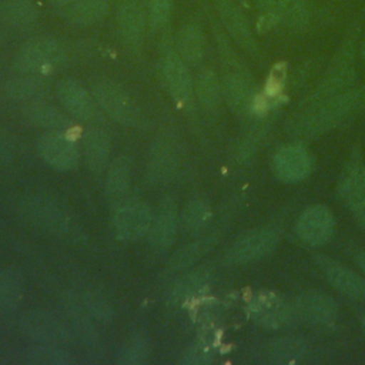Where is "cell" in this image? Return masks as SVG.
I'll return each mask as SVG.
<instances>
[{"instance_id": "1", "label": "cell", "mask_w": 365, "mask_h": 365, "mask_svg": "<svg viewBox=\"0 0 365 365\" xmlns=\"http://www.w3.org/2000/svg\"><path fill=\"white\" fill-rule=\"evenodd\" d=\"M66 58V50L56 38L37 37L26 41L19 48L14 66L23 74L46 76L60 70Z\"/></svg>"}, {"instance_id": "2", "label": "cell", "mask_w": 365, "mask_h": 365, "mask_svg": "<svg viewBox=\"0 0 365 365\" xmlns=\"http://www.w3.org/2000/svg\"><path fill=\"white\" fill-rule=\"evenodd\" d=\"M94 98L100 108L115 121L124 125H137L140 123V113L131 101L127 91L114 81L104 80L94 86Z\"/></svg>"}, {"instance_id": "3", "label": "cell", "mask_w": 365, "mask_h": 365, "mask_svg": "<svg viewBox=\"0 0 365 365\" xmlns=\"http://www.w3.org/2000/svg\"><path fill=\"white\" fill-rule=\"evenodd\" d=\"M56 94L64 110L74 118L84 123H96L101 118V108L96 98L76 80H60L56 86Z\"/></svg>"}, {"instance_id": "4", "label": "cell", "mask_w": 365, "mask_h": 365, "mask_svg": "<svg viewBox=\"0 0 365 365\" xmlns=\"http://www.w3.org/2000/svg\"><path fill=\"white\" fill-rule=\"evenodd\" d=\"M29 218L43 230H47L60 237H67L74 232V224L70 215L46 197H33L26 204Z\"/></svg>"}, {"instance_id": "5", "label": "cell", "mask_w": 365, "mask_h": 365, "mask_svg": "<svg viewBox=\"0 0 365 365\" xmlns=\"http://www.w3.org/2000/svg\"><path fill=\"white\" fill-rule=\"evenodd\" d=\"M153 215L147 204L130 201L121 204L114 214V230L123 241H137L148 234Z\"/></svg>"}, {"instance_id": "6", "label": "cell", "mask_w": 365, "mask_h": 365, "mask_svg": "<svg viewBox=\"0 0 365 365\" xmlns=\"http://www.w3.org/2000/svg\"><path fill=\"white\" fill-rule=\"evenodd\" d=\"M38 153L41 158L58 171H68L77 167L80 151L74 141L61 133H46L38 141Z\"/></svg>"}, {"instance_id": "7", "label": "cell", "mask_w": 365, "mask_h": 365, "mask_svg": "<svg viewBox=\"0 0 365 365\" xmlns=\"http://www.w3.org/2000/svg\"><path fill=\"white\" fill-rule=\"evenodd\" d=\"M160 70L164 84L171 97L178 103H185L192 93V81L181 56L170 50L160 60Z\"/></svg>"}, {"instance_id": "8", "label": "cell", "mask_w": 365, "mask_h": 365, "mask_svg": "<svg viewBox=\"0 0 365 365\" xmlns=\"http://www.w3.org/2000/svg\"><path fill=\"white\" fill-rule=\"evenodd\" d=\"M298 235L311 245L327 242L334 232V215L324 205L305 210L297 222Z\"/></svg>"}, {"instance_id": "9", "label": "cell", "mask_w": 365, "mask_h": 365, "mask_svg": "<svg viewBox=\"0 0 365 365\" xmlns=\"http://www.w3.org/2000/svg\"><path fill=\"white\" fill-rule=\"evenodd\" d=\"M278 242L277 232L257 230L240 238L228 251V259L235 264L248 262L268 254Z\"/></svg>"}, {"instance_id": "10", "label": "cell", "mask_w": 365, "mask_h": 365, "mask_svg": "<svg viewBox=\"0 0 365 365\" xmlns=\"http://www.w3.org/2000/svg\"><path fill=\"white\" fill-rule=\"evenodd\" d=\"M117 27L123 43L133 50L141 47L144 41L145 16L137 1H123L117 11Z\"/></svg>"}, {"instance_id": "11", "label": "cell", "mask_w": 365, "mask_h": 365, "mask_svg": "<svg viewBox=\"0 0 365 365\" xmlns=\"http://www.w3.org/2000/svg\"><path fill=\"white\" fill-rule=\"evenodd\" d=\"M178 210L171 198L161 201L148 231L150 242L155 248H168L177 235Z\"/></svg>"}, {"instance_id": "12", "label": "cell", "mask_w": 365, "mask_h": 365, "mask_svg": "<svg viewBox=\"0 0 365 365\" xmlns=\"http://www.w3.org/2000/svg\"><path fill=\"white\" fill-rule=\"evenodd\" d=\"M178 168V157L174 148L165 141H157L150 153L147 177L151 184L164 185L173 180Z\"/></svg>"}, {"instance_id": "13", "label": "cell", "mask_w": 365, "mask_h": 365, "mask_svg": "<svg viewBox=\"0 0 365 365\" xmlns=\"http://www.w3.org/2000/svg\"><path fill=\"white\" fill-rule=\"evenodd\" d=\"M318 264L325 272L328 281L336 289L351 298L365 299V281L359 275L354 274L346 267L339 265L336 261L327 257H319Z\"/></svg>"}, {"instance_id": "14", "label": "cell", "mask_w": 365, "mask_h": 365, "mask_svg": "<svg viewBox=\"0 0 365 365\" xmlns=\"http://www.w3.org/2000/svg\"><path fill=\"white\" fill-rule=\"evenodd\" d=\"M275 171L281 180L294 182L305 178L311 171V157L301 147L282 148L274 160Z\"/></svg>"}, {"instance_id": "15", "label": "cell", "mask_w": 365, "mask_h": 365, "mask_svg": "<svg viewBox=\"0 0 365 365\" xmlns=\"http://www.w3.org/2000/svg\"><path fill=\"white\" fill-rule=\"evenodd\" d=\"M261 9L277 21L301 27L309 20V9L304 0H258Z\"/></svg>"}, {"instance_id": "16", "label": "cell", "mask_w": 365, "mask_h": 365, "mask_svg": "<svg viewBox=\"0 0 365 365\" xmlns=\"http://www.w3.org/2000/svg\"><path fill=\"white\" fill-rule=\"evenodd\" d=\"M218 13L225 29L235 38V41L245 50L254 51L255 41L248 21L241 10L231 0H218Z\"/></svg>"}, {"instance_id": "17", "label": "cell", "mask_w": 365, "mask_h": 365, "mask_svg": "<svg viewBox=\"0 0 365 365\" xmlns=\"http://www.w3.org/2000/svg\"><path fill=\"white\" fill-rule=\"evenodd\" d=\"M24 114L31 124L53 133L68 134L74 127L73 121L63 111L41 101L31 103L26 108Z\"/></svg>"}, {"instance_id": "18", "label": "cell", "mask_w": 365, "mask_h": 365, "mask_svg": "<svg viewBox=\"0 0 365 365\" xmlns=\"http://www.w3.org/2000/svg\"><path fill=\"white\" fill-rule=\"evenodd\" d=\"M252 317L257 322L268 328H277L288 321V307L274 294H261L251 307Z\"/></svg>"}, {"instance_id": "19", "label": "cell", "mask_w": 365, "mask_h": 365, "mask_svg": "<svg viewBox=\"0 0 365 365\" xmlns=\"http://www.w3.org/2000/svg\"><path fill=\"white\" fill-rule=\"evenodd\" d=\"M110 137L101 128H90L84 135V157L91 173L100 174L108 163Z\"/></svg>"}, {"instance_id": "20", "label": "cell", "mask_w": 365, "mask_h": 365, "mask_svg": "<svg viewBox=\"0 0 365 365\" xmlns=\"http://www.w3.org/2000/svg\"><path fill=\"white\" fill-rule=\"evenodd\" d=\"M342 198L358 220H365V171L352 167L342 182Z\"/></svg>"}, {"instance_id": "21", "label": "cell", "mask_w": 365, "mask_h": 365, "mask_svg": "<svg viewBox=\"0 0 365 365\" xmlns=\"http://www.w3.org/2000/svg\"><path fill=\"white\" fill-rule=\"evenodd\" d=\"M299 314L311 322H329L336 315V304L324 294H305L298 299Z\"/></svg>"}, {"instance_id": "22", "label": "cell", "mask_w": 365, "mask_h": 365, "mask_svg": "<svg viewBox=\"0 0 365 365\" xmlns=\"http://www.w3.org/2000/svg\"><path fill=\"white\" fill-rule=\"evenodd\" d=\"M23 328L27 334L38 339H46L53 342L66 339V334H67L57 319H54L53 317L44 312L27 314L23 318Z\"/></svg>"}, {"instance_id": "23", "label": "cell", "mask_w": 365, "mask_h": 365, "mask_svg": "<svg viewBox=\"0 0 365 365\" xmlns=\"http://www.w3.org/2000/svg\"><path fill=\"white\" fill-rule=\"evenodd\" d=\"M0 19L14 29H27L37 21V9L31 0H4L0 6Z\"/></svg>"}, {"instance_id": "24", "label": "cell", "mask_w": 365, "mask_h": 365, "mask_svg": "<svg viewBox=\"0 0 365 365\" xmlns=\"http://www.w3.org/2000/svg\"><path fill=\"white\" fill-rule=\"evenodd\" d=\"M108 0H77L66 11V20L73 26H91L108 11Z\"/></svg>"}, {"instance_id": "25", "label": "cell", "mask_w": 365, "mask_h": 365, "mask_svg": "<svg viewBox=\"0 0 365 365\" xmlns=\"http://www.w3.org/2000/svg\"><path fill=\"white\" fill-rule=\"evenodd\" d=\"M131 164L130 160L124 155L117 157L110 165L106 177V194L107 198L113 202L120 201L130 185L131 177Z\"/></svg>"}, {"instance_id": "26", "label": "cell", "mask_w": 365, "mask_h": 365, "mask_svg": "<svg viewBox=\"0 0 365 365\" xmlns=\"http://www.w3.org/2000/svg\"><path fill=\"white\" fill-rule=\"evenodd\" d=\"M7 93L16 98L29 103L41 101L48 93V87L41 76L24 74L20 78H11L7 84Z\"/></svg>"}, {"instance_id": "27", "label": "cell", "mask_w": 365, "mask_h": 365, "mask_svg": "<svg viewBox=\"0 0 365 365\" xmlns=\"http://www.w3.org/2000/svg\"><path fill=\"white\" fill-rule=\"evenodd\" d=\"M204 36L195 24H185L177 36V50L185 63L195 64L204 56Z\"/></svg>"}, {"instance_id": "28", "label": "cell", "mask_w": 365, "mask_h": 365, "mask_svg": "<svg viewBox=\"0 0 365 365\" xmlns=\"http://www.w3.org/2000/svg\"><path fill=\"white\" fill-rule=\"evenodd\" d=\"M23 297V281L16 271L4 269L0 272V309H14Z\"/></svg>"}, {"instance_id": "29", "label": "cell", "mask_w": 365, "mask_h": 365, "mask_svg": "<svg viewBox=\"0 0 365 365\" xmlns=\"http://www.w3.org/2000/svg\"><path fill=\"white\" fill-rule=\"evenodd\" d=\"M224 90L228 103L235 108H242L250 103L251 87L247 78L238 73L228 74L224 80Z\"/></svg>"}, {"instance_id": "30", "label": "cell", "mask_w": 365, "mask_h": 365, "mask_svg": "<svg viewBox=\"0 0 365 365\" xmlns=\"http://www.w3.org/2000/svg\"><path fill=\"white\" fill-rule=\"evenodd\" d=\"M26 362L36 365H66L71 362L67 352L50 346H37L26 354Z\"/></svg>"}, {"instance_id": "31", "label": "cell", "mask_w": 365, "mask_h": 365, "mask_svg": "<svg viewBox=\"0 0 365 365\" xmlns=\"http://www.w3.org/2000/svg\"><path fill=\"white\" fill-rule=\"evenodd\" d=\"M207 250H208L207 240L190 242V244L181 247L177 252L173 254V257L170 258V265H171L174 269L187 268V267H190L191 264H194L198 258H201V255H202L204 252H207Z\"/></svg>"}, {"instance_id": "32", "label": "cell", "mask_w": 365, "mask_h": 365, "mask_svg": "<svg viewBox=\"0 0 365 365\" xmlns=\"http://www.w3.org/2000/svg\"><path fill=\"white\" fill-rule=\"evenodd\" d=\"M198 97L202 101L204 106L212 107L218 103L220 100V86L217 81L215 74L211 70H204L198 76Z\"/></svg>"}, {"instance_id": "33", "label": "cell", "mask_w": 365, "mask_h": 365, "mask_svg": "<svg viewBox=\"0 0 365 365\" xmlns=\"http://www.w3.org/2000/svg\"><path fill=\"white\" fill-rule=\"evenodd\" d=\"M304 355V345L297 339H284L272 346L271 356L275 362L289 364L298 361Z\"/></svg>"}, {"instance_id": "34", "label": "cell", "mask_w": 365, "mask_h": 365, "mask_svg": "<svg viewBox=\"0 0 365 365\" xmlns=\"http://www.w3.org/2000/svg\"><path fill=\"white\" fill-rule=\"evenodd\" d=\"M210 218V208L202 201H191L182 211L181 220L187 230H197L202 227Z\"/></svg>"}, {"instance_id": "35", "label": "cell", "mask_w": 365, "mask_h": 365, "mask_svg": "<svg viewBox=\"0 0 365 365\" xmlns=\"http://www.w3.org/2000/svg\"><path fill=\"white\" fill-rule=\"evenodd\" d=\"M171 6L173 0H150L148 3V13H150V21L154 29L164 27L171 14Z\"/></svg>"}, {"instance_id": "36", "label": "cell", "mask_w": 365, "mask_h": 365, "mask_svg": "<svg viewBox=\"0 0 365 365\" xmlns=\"http://www.w3.org/2000/svg\"><path fill=\"white\" fill-rule=\"evenodd\" d=\"M204 282V275L201 272H194L190 277H185L184 279H181L178 284H175L171 298L174 301H180L182 298H187L190 295H192Z\"/></svg>"}, {"instance_id": "37", "label": "cell", "mask_w": 365, "mask_h": 365, "mask_svg": "<svg viewBox=\"0 0 365 365\" xmlns=\"http://www.w3.org/2000/svg\"><path fill=\"white\" fill-rule=\"evenodd\" d=\"M147 356V348L143 341H134L131 342L123 352V356L118 359L121 364L133 365V364H141L145 361Z\"/></svg>"}, {"instance_id": "38", "label": "cell", "mask_w": 365, "mask_h": 365, "mask_svg": "<svg viewBox=\"0 0 365 365\" xmlns=\"http://www.w3.org/2000/svg\"><path fill=\"white\" fill-rule=\"evenodd\" d=\"M356 264L362 268V271L365 272V252H361L356 255Z\"/></svg>"}, {"instance_id": "39", "label": "cell", "mask_w": 365, "mask_h": 365, "mask_svg": "<svg viewBox=\"0 0 365 365\" xmlns=\"http://www.w3.org/2000/svg\"><path fill=\"white\" fill-rule=\"evenodd\" d=\"M53 4H57V6H64V4H68L71 3L73 0H50Z\"/></svg>"}, {"instance_id": "40", "label": "cell", "mask_w": 365, "mask_h": 365, "mask_svg": "<svg viewBox=\"0 0 365 365\" xmlns=\"http://www.w3.org/2000/svg\"><path fill=\"white\" fill-rule=\"evenodd\" d=\"M362 327H364V329H365V317L362 318Z\"/></svg>"}, {"instance_id": "41", "label": "cell", "mask_w": 365, "mask_h": 365, "mask_svg": "<svg viewBox=\"0 0 365 365\" xmlns=\"http://www.w3.org/2000/svg\"><path fill=\"white\" fill-rule=\"evenodd\" d=\"M364 60H365V44H364Z\"/></svg>"}, {"instance_id": "42", "label": "cell", "mask_w": 365, "mask_h": 365, "mask_svg": "<svg viewBox=\"0 0 365 365\" xmlns=\"http://www.w3.org/2000/svg\"><path fill=\"white\" fill-rule=\"evenodd\" d=\"M336 1H338V0H336Z\"/></svg>"}]
</instances>
